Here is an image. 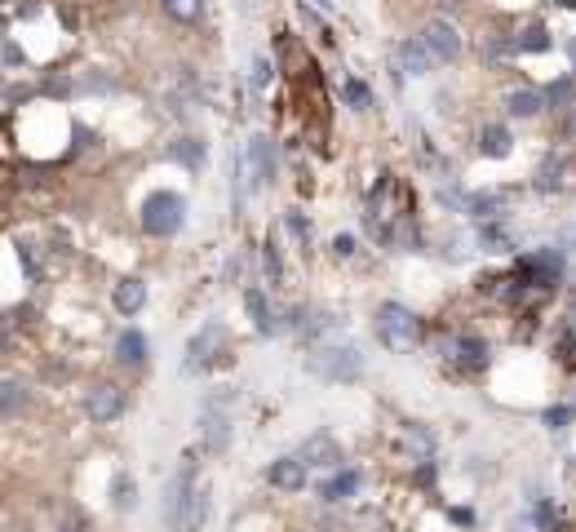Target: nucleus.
<instances>
[{"label": "nucleus", "instance_id": "obj_1", "mask_svg": "<svg viewBox=\"0 0 576 532\" xmlns=\"http://www.w3.org/2000/svg\"><path fill=\"white\" fill-rule=\"evenodd\" d=\"M373 329L386 351H413V346H421V320L399 302H386L382 311H377Z\"/></svg>", "mask_w": 576, "mask_h": 532}, {"label": "nucleus", "instance_id": "obj_2", "mask_svg": "<svg viewBox=\"0 0 576 532\" xmlns=\"http://www.w3.org/2000/svg\"><path fill=\"white\" fill-rule=\"evenodd\" d=\"M182 222H187V204H182V196H173V191H151L147 204H142V231L147 235L169 240V235L182 231Z\"/></svg>", "mask_w": 576, "mask_h": 532}, {"label": "nucleus", "instance_id": "obj_3", "mask_svg": "<svg viewBox=\"0 0 576 532\" xmlns=\"http://www.w3.org/2000/svg\"><path fill=\"white\" fill-rule=\"evenodd\" d=\"M315 377H324V382H355L359 373H364V355L355 351V346H320V351L306 360Z\"/></svg>", "mask_w": 576, "mask_h": 532}, {"label": "nucleus", "instance_id": "obj_4", "mask_svg": "<svg viewBox=\"0 0 576 532\" xmlns=\"http://www.w3.org/2000/svg\"><path fill=\"white\" fill-rule=\"evenodd\" d=\"M218 342H222L218 320H213V324H204V329L191 337V346H187V360H182V373H200V368H209V364H213V355H218Z\"/></svg>", "mask_w": 576, "mask_h": 532}, {"label": "nucleus", "instance_id": "obj_5", "mask_svg": "<svg viewBox=\"0 0 576 532\" xmlns=\"http://www.w3.org/2000/svg\"><path fill=\"white\" fill-rule=\"evenodd\" d=\"M421 45H426V54L435 58V63H452V58L461 54V36L452 23H430L426 32H421Z\"/></svg>", "mask_w": 576, "mask_h": 532}, {"label": "nucleus", "instance_id": "obj_6", "mask_svg": "<svg viewBox=\"0 0 576 532\" xmlns=\"http://www.w3.org/2000/svg\"><path fill=\"white\" fill-rule=\"evenodd\" d=\"M244 165H249V173H253V187H266V182L275 178V151H271V138L253 133V138H249V151H244Z\"/></svg>", "mask_w": 576, "mask_h": 532}, {"label": "nucleus", "instance_id": "obj_7", "mask_svg": "<svg viewBox=\"0 0 576 532\" xmlns=\"http://www.w3.org/2000/svg\"><path fill=\"white\" fill-rule=\"evenodd\" d=\"M266 479H271V488H280V493H297V488H306V462H302V453L271 462Z\"/></svg>", "mask_w": 576, "mask_h": 532}, {"label": "nucleus", "instance_id": "obj_8", "mask_svg": "<svg viewBox=\"0 0 576 532\" xmlns=\"http://www.w3.org/2000/svg\"><path fill=\"white\" fill-rule=\"evenodd\" d=\"M85 408L94 422H111V417L125 413V391H120V386H94L85 399Z\"/></svg>", "mask_w": 576, "mask_h": 532}, {"label": "nucleus", "instance_id": "obj_9", "mask_svg": "<svg viewBox=\"0 0 576 532\" xmlns=\"http://www.w3.org/2000/svg\"><path fill=\"white\" fill-rule=\"evenodd\" d=\"M519 271L528 275L532 284H559V275H563V258H559V253H550V249H541V253H532V258H523V262H519Z\"/></svg>", "mask_w": 576, "mask_h": 532}, {"label": "nucleus", "instance_id": "obj_10", "mask_svg": "<svg viewBox=\"0 0 576 532\" xmlns=\"http://www.w3.org/2000/svg\"><path fill=\"white\" fill-rule=\"evenodd\" d=\"M209 510H213V488L200 484L187 501V515H182V532H204V524H209Z\"/></svg>", "mask_w": 576, "mask_h": 532}, {"label": "nucleus", "instance_id": "obj_11", "mask_svg": "<svg viewBox=\"0 0 576 532\" xmlns=\"http://www.w3.org/2000/svg\"><path fill=\"white\" fill-rule=\"evenodd\" d=\"M302 462L306 466H328V470H337L342 466V453H337V444L328 435H311L302 444Z\"/></svg>", "mask_w": 576, "mask_h": 532}, {"label": "nucleus", "instance_id": "obj_12", "mask_svg": "<svg viewBox=\"0 0 576 532\" xmlns=\"http://www.w3.org/2000/svg\"><path fill=\"white\" fill-rule=\"evenodd\" d=\"M395 58H399V63H404L408 76H426L430 63H435V58L426 54V45H421V36H417V40H404V45L395 49Z\"/></svg>", "mask_w": 576, "mask_h": 532}, {"label": "nucleus", "instance_id": "obj_13", "mask_svg": "<svg viewBox=\"0 0 576 532\" xmlns=\"http://www.w3.org/2000/svg\"><path fill=\"white\" fill-rule=\"evenodd\" d=\"M147 351H151V346H147V333L125 329V333L116 337V360H120V364H142V360H147Z\"/></svg>", "mask_w": 576, "mask_h": 532}, {"label": "nucleus", "instance_id": "obj_14", "mask_svg": "<svg viewBox=\"0 0 576 532\" xmlns=\"http://www.w3.org/2000/svg\"><path fill=\"white\" fill-rule=\"evenodd\" d=\"M147 306V284L142 280H120L116 284V311L120 315H138Z\"/></svg>", "mask_w": 576, "mask_h": 532}, {"label": "nucleus", "instance_id": "obj_15", "mask_svg": "<svg viewBox=\"0 0 576 532\" xmlns=\"http://www.w3.org/2000/svg\"><path fill=\"white\" fill-rule=\"evenodd\" d=\"M351 493H359V475H355V470H337L333 479H320V497L324 501H346Z\"/></svg>", "mask_w": 576, "mask_h": 532}, {"label": "nucleus", "instance_id": "obj_16", "mask_svg": "<svg viewBox=\"0 0 576 532\" xmlns=\"http://www.w3.org/2000/svg\"><path fill=\"white\" fill-rule=\"evenodd\" d=\"M244 306H249L257 333L271 337V333H275V320H271V306H266V293H262V289H249V293H244Z\"/></svg>", "mask_w": 576, "mask_h": 532}, {"label": "nucleus", "instance_id": "obj_17", "mask_svg": "<svg viewBox=\"0 0 576 532\" xmlns=\"http://www.w3.org/2000/svg\"><path fill=\"white\" fill-rule=\"evenodd\" d=\"M204 444H209L213 453L231 444V426H226V417H222V413L213 417V408H209V413H204Z\"/></svg>", "mask_w": 576, "mask_h": 532}, {"label": "nucleus", "instance_id": "obj_18", "mask_svg": "<svg viewBox=\"0 0 576 532\" xmlns=\"http://www.w3.org/2000/svg\"><path fill=\"white\" fill-rule=\"evenodd\" d=\"M541 107H545V94H537V89H519V94H510V116H519V120L537 116Z\"/></svg>", "mask_w": 576, "mask_h": 532}, {"label": "nucleus", "instance_id": "obj_19", "mask_svg": "<svg viewBox=\"0 0 576 532\" xmlns=\"http://www.w3.org/2000/svg\"><path fill=\"white\" fill-rule=\"evenodd\" d=\"M479 142H483V156H510V133L501 125H488L479 133Z\"/></svg>", "mask_w": 576, "mask_h": 532}, {"label": "nucleus", "instance_id": "obj_20", "mask_svg": "<svg viewBox=\"0 0 576 532\" xmlns=\"http://www.w3.org/2000/svg\"><path fill=\"white\" fill-rule=\"evenodd\" d=\"M457 360L470 364V368H479L483 360H488V346H483L479 337H461V342H457Z\"/></svg>", "mask_w": 576, "mask_h": 532}, {"label": "nucleus", "instance_id": "obj_21", "mask_svg": "<svg viewBox=\"0 0 576 532\" xmlns=\"http://www.w3.org/2000/svg\"><path fill=\"white\" fill-rule=\"evenodd\" d=\"M164 9H169L173 18H182V23H191V18H200L204 0H164Z\"/></svg>", "mask_w": 576, "mask_h": 532}, {"label": "nucleus", "instance_id": "obj_22", "mask_svg": "<svg viewBox=\"0 0 576 532\" xmlns=\"http://www.w3.org/2000/svg\"><path fill=\"white\" fill-rule=\"evenodd\" d=\"M514 49H550V36H545V27H528V32L514 40Z\"/></svg>", "mask_w": 576, "mask_h": 532}, {"label": "nucleus", "instance_id": "obj_23", "mask_svg": "<svg viewBox=\"0 0 576 532\" xmlns=\"http://www.w3.org/2000/svg\"><path fill=\"white\" fill-rule=\"evenodd\" d=\"M346 102H351V107H359V111H364L368 102H373V94H368V85H359V80H346Z\"/></svg>", "mask_w": 576, "mask_h": 532}, {"label": "nucleus", "instance_id": "obj_24", "mask_svg": "<svg viewBox=\"0 0 576 532\" xmlns=\"http://www.w3.org/2000/svg\"><path fill=\"white\" fill-rule=\"evenodd\" d=\"M116 510H133V479L116 475Z\"/></svg>", "mask_w": 576, "mask_h": 532}, {"label": "nucleus", "instance_id": "obj_25", "mask_svg": "<svg viewBox=\"0 0 576 532\" xmlns=\"http://www.w3.org/2000/svg\"><path fill=\"white\" fill-rule=\"evenodd\" d=\"M262 258H266V275H271V284H280V249H275L271 240L262 244Z\"/></svg>", "mask_w": 576, "mask_h": 532}, {"label": "nucleus", "instance_id": "obj_26", "mask_svg": "<svg viewBox=\"0 0 576 532\" xmlns=\"http://www.w3.org/2000/svg\"><path fill=\"white\" fill-rule=\"evenodd\" d=\"M173 156H178V160H187V165L195 169V165H200V156H204V151H200V142H182V147H173Z\"/></svg>", "mask_w": 576, "mask_h": 532}, {"label": "nucleus", "instance_id": "obj_27", "mask_svg": "<svg viewBox=\"0 0 576 532\" xmlns=\"http://www.w3.org/2000/svg\"><path fill=\"white\" fill-rule=\"evenodd\" d=\"M568 422H572V408H550V413H545V426H550V431H563Z\"/></svg>", "mask_w": 576, "mask_h": 532}, {"label": "nucleus", "instance_id": "obj_28", "mask_svg": "<svg viewBox=\"0 0 576 532\" xmlns=\"http://www.w3.org/2000/svg\"><path fill=\"white\" fill-rule=\"evenodd\" d=\"M266 80H271V63H266V58H262V63L253 67V89H262Z\"/></svg>", "mask_w": 576, "mask_h": 532}, {"label": "nucleus", "instance_id": "obj_29", "mask_svg": "<svg viewBox=\"0 0 576 532\" xmlns=\"http://www.w3.org/2000/svg\"><path fill=\"white\" fill-rule=\"evenodd\" d=\"M5 408H9V413H14V408H18V386H14V382L5 386Z\"/></svg>", "mask_w": 576, "mask_h": 532}, {"label": "nucleus", "instance_id": "obj_30", "mask_svg": "<svg viewBox=\"0 0 576 532\" xmlns=\"http://www.w3.org/2000/svg\"><path fill=\"white\" fill-rule=\"evenodd\" d=\"M337 253H355V240H351V235H337Z\"/></svg>", "mask_w": 576, "mask_h": 532}, {"label": "nucleus", "instance_id": "obj_31", "mask_svg": "<svg viewBox=\"0 0 576 532\" xmlns=\"http://www.w3.org/2000/svg\"><path fill=\"white\" fill-rule=\"evenodd\" d=\"M563 5H568V9H576V0H563Z\"/></svg>", "mask_w": 576, "mask_h": 532}, {"label": "nucleus", "instance_id": "obj_32", "mask_svg": "<svg viewBox=\"0 0 576 532\" xmlns=\"http://www.w3.org/2000/svg\"><path fill=\"white\" fill-rule=\"evenodd\" d=\"M320 5H328V0H320Z\"/></svg>", "mask_w": 576, "mask_h": 532}]
</instances>
